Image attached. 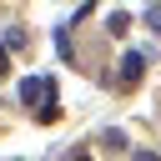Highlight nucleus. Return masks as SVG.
I'll return each instance as SVG.
<instances>
[{
	"instance_id": "f257e3e1",
	"label": "nucleus",
	"mask_w": 161,
	"mask_h": 161,
	"mask_svg": "<svg viewBox=\"0 0 161 161\" xmlns=\"http://www.w3.org/2000/svg\"><path fill=\"white\" fill-rule=\"evenodd\" d=\"M20 101H25V106H50V101H55V80L25 75V80H20Z\"/></svg>"
},
{
	"instance_id": "0eeeda50",
	"label": "nucleus",
	"mask_w": 161,
	"mask_h": 161,
	"mask_svg": "<svg viewBox=\"0 0 161 161\" xmlns=\"http://www.w3.org/2000/svg\"><path fill=\"white\" fill-rule=\"evenodd\" d=\"M70 161H91V156H70Z\"/></svg>"
},
{
	"instance_id": "39448f33",
	"label": "nucleus",
	"mask_w": 161,
	"mask_h": 161,
	"mask_svg": "<svg viewBox=\"0 0 161 161\" xmlns=\"http://www.w3.org/2000/svg\"><path fill=\"white\" fill-rule=\"evenodd\" d=\"M0 75H10V50H5V40H0Z\"/></svg>"
},
{
	"instance_id": "f03ea898",
	"label": "nucleus",
	"mask_w": 161,
	"mask_h": 161,
	"mask_svg": "<svg viewBox=\"0 0 161 161\" xmlns=\"http://www.w3.org/2000/svg\"><path fill=\"white\" fill-rule=\"evenodd\" d=\"M141 75H146V55H141V50H126V55H121V80H116V86H121V91H136Z\"/></svg>"
},
{
	"instance_id": "7ed1b4c3",
	"label": "nucleus",
	"mask_w": 161,
	"mask_h": 161,
	"mask_svg": "<svg viewBox=\"0 0 161 161\" xmlns=\"http://www.w3.org/2000/svg\"><path fill=\"white\" fill-rule=\"evenodd\" d=\"M60 121V101H50V106H40V126H55Z\"/></svg>"
},
{
	"instance_id": "423d86ee",
	"label": "nucleus",
	"mask_w": 161,
	"mask_h": 161,
	"mask_svg": "<svg viewBox=\"0 0 161 161\" xmlns=\"http://www.w3.org/2000/svg\"><path fill=\"white\" fill-rule=\"evenodd\" d=\"M136 161H156V156H151V151H141V156H136Z\"/></svg>"
},
{
	"instance_id": "20e7f679",
	"label": "nucleus",
	"mask_w": 161,
	"mask_h": 161,
	"mask_svg": "<svg viewBox=\"0 0 161 161\" xmlns=\"http://www.w3.org/2000/svg\"><path fill=\"white\" fill-rule=\"evenodd\" d=\"M146 25H151V30L161 35V5H151V10H146Z\"/></svg>"
}]
</instances>
